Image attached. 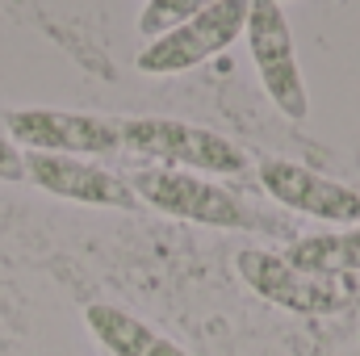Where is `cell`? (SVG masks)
I'll return each mask as SVG.
<instances>
[{
	"instance_id": "obj_11",
	"label": "cell",
	"mask_w": 360,
	"mask_h": 356,
	"mask_svg": "<svg viewBox=\"0 0 360 356\" xmlns=\"http://www.w3.org/2000/svg\"><path fill=\"white\" fill-rule=\"evenodd\" d=\"M197 13H201L197 0H151L143 8V17H139V34H147L155 42V38L172 34L176 25H184L188 17H197Z\"/></svg>"
},
{
	"instance_id": "obj_6",
	"label": "cell",
	"mask_w": 360,
	"mask_h": 356,
	"mask_svg": "<svg viewBox=\"0 0 360 356\" xmlns=\"http://www.w3.org/2000/svg\"><path fill=\"white\" fill-rule=\"evenodd\" d=\"M239 276L264 298L297 314H331L344 310L356 298L352 276H319V272H297L285 256L272 252H239Z\"/></svg>"
},
{
	"instance_id": "obj_9",
	"label": "cell",
	"mask_w": 360,
	"mask_h": 356,
	"mask_svg": "<svg viewBox=\"0 0 360 356\" xmlns=\"http://www.w3.org/2000/svg\"><path fill=\"white\" fill-rule=\"evenodd\" d=\"M285 260L297 272L319 276H352L360 268V227H348L340 235H310L285 248Z\"/></svg>"
},
{
	"instance_id": "obj_4",
	"label": "cell",
	"mask_w": 360,
	"mask_h": 356,
	"mask_svg": "<svg viewBox=\"0 0 360 356\" xmlns=\"http://www.w3.org/2000/svg\"><path fill=\"white\" fill-rule=\"evenodd\" d=\"M248 46H252V63L260 72V84L269 92V101L289 117V122H306L310 101L302 84V68L293 55V34L285 21V8L276 0H256L248 4Z\"/></svg>"
},
{
	"instance_id": "obj_3",
	"label": "cell",
	"mask_w": 360,
	"mask_h": 356,
	"mask_svg": "<svg viewBox=\"0 0 360 356\" xmlns=\"http://www.w3.org/2000/svg\"><path fill=\"white\" fill-rule=\"evenodd\" d=\"M243 25H248V0H214V4H201L197 17H188L172 34L147 42V51L134 59V68L147 72V76L188 72V68L205 63L210 55L226 51L243 34Z\"/></svg>"
},
{
	"instance_id": "obj_5",
	"label": "cell",
	"mask_w": 360,
	"mask_h": 356,
	"mask_svg": "<svg viewBox=\"0 0 360 356\" xmlns=\"http://www.w3.org/2000/svg\"><path fill=\"white\" fill-rule=\"evenodd\" d=\"M8 139L21 151L42 155H109L122 147V122L68 109H17L4 117Z\"/></svg>"
},
{
	"instance_id": "obj_10",
	"label": "cell",
	"mask_w": 360,
	"mask_h": 356,
	"mask_svg": "<svg viewBox=\"0 0 360 356\" xmlns=\"http://www.w3.org/2000/svg\"><path fill=\"white\" fill-rule=\"evenodd\" d=\"M84 323H89V331L113 356H143L151 344H155V331H151L143 319H134L130 310H122V306L96 302V306L84 310Z\"/></svg>"
},
{
	"instance_id": "obj_7",
	"label": "cell",
	"mask_w": 360,
	"mask_h": 356,
	"mask_svg": "<svg viewBox=\"0 0 360 356\" xmlns=\"http://www.w3.org/2000/svg\"><path fill=\"white\" fill-rule=\"evenodd\" d=\"M260 184L272 201L297 210V214H310V218H323V222H356L360 227V193L340 184L331 177H319L302 164H289V160H264L260 164Z\"/></svg>"
},
{
	"instance_id": "obj_2",
	"label": "cell",
	"mask_w": 360,
	"mask_h": 356,
	"mask_svg": "<svg viewBox=\"0 0 360 356\" xmlns=\"http://www.w3.org/2000/svg\"><path fill=\"white\" fill-rule=\"evenodd\" d=\"M122 147L134 155H151L164 168H180V172H197V177H239L248 172V155L201 126L188 122H172V117H134L122 122Z\"/></svg>"
},
{
	"instance_id": "obj_13",
	"label": "cell",
	"mask_w": 360,
	"mask_h": 356,
	"mask_svg": "<svg viewBox=\"0 0 360 356\" xmlns=\"http://www.w3.org/2000/svg\"><path fill=\"white\" fill-rule=\"evenodd\" d=\"M143 356H188V352H184V348H176L172 340H164V336H155V344H151V348H147Z\"/></svg>"
},
{
	"instance_id": "obj_12",
	"label": "cell",
	"mask_w": 360,
	"mask_h": 356,
	"mask_svg": "<svg viewBox=\"0 0 360 356\" xmlns=\"http://www.w3.org/2000/svg\"><path fill=\"white\" fill-rule=\"evenodd\" d=\"M0 180H25V151L8 134H0Z\"/></svg>"
},
{
	"instance_id": "obj_8",
	"label": "cell",
	"mask_w": 360,
	"mask_h": 356,
	"mask_svg": "<svg viewBox=\"0 0 360 356\" xmlns=\"http://www.w3.org/2000/svg\"><path fill=\"white\" fill-rule=\"evenodd\" d=\"M25 180H34V184L46 189L51 197H68V201H84V205L130 210V205L139 201L126 180H117L113 172L96 168L89 160H72V155L25 151Z\"/></svg>"
},
{
	"instance_id": "obj_1",
	"label": "cell",
	"mask_w": 360,
	"mask_h": 356,
	"mask_svg": "<svg viewBox=\"0 0 360 356\" xmlns=\"http://www.w3.org/2000/svg\"><path fill=\"white\" fill-rule=\"evenodd\" d=\"M134 197L155 205L160 214H172L184 222H201V227H231V231H260L269 218H260L239 193H231L226 184L197 172H180V168H143L130 180Z\"/></svg>"
}]
</instances>
